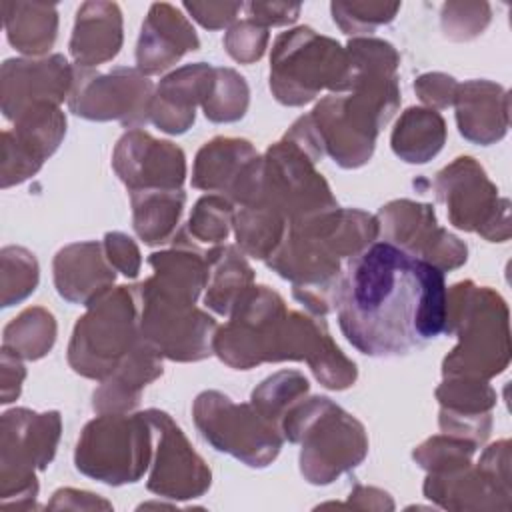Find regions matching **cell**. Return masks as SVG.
Instances as JSON below:
<instances>
[{
	"label": "cell",
	"mask_w": 512,
	"mask_h": 512,
	"mask_svg": "<svg viewBox=\"0 0 512 512\" xmlns=\"http://www.w3.org/2000/svg\"><path fill=\"white\" fill-rule=\"evenodd\" d=\"M50 510H110L112 504L106 502L104 498L92 494V492H84V490H76V488H60L52 494V500L48 502Z\"/></svg>",
	"instance_id": "obj_48"
},
{
	"label": "cell",
	"mask_w": 512,
	"mask_h": 512,
	"mask_svg": "<svg viewBox=\"0 0 512 512\" xmlns=\"http://www.w3.org/2000/svg\"><path fill=\"white\" fill-rule=\"evenodd\" d=\"M250 104V88L236 70L214 66L210 90L202 102L204 116L214 124H230L244 118Z\"/></svg>",
	"instance_id": "obj_36"
},
{
	"label": "cell",
	"mask_w": 512,
	"mask_h": 512,
	"mask_svg": "<svg viewBox=\"0 0 512 512\" xmlns=\"http://www.w3.org/2000/svg\"><path fill=\"white\" fill-rule=\"evenodd\" d=\"M244 8L250 20L264 28H270L296 22L302 6L294 2H248Z\"/></svg>",
	"instance_id": "obj_46"
},
{
	"label": "cell",
	"mask_w": 512,
	"mask_h": 512,
	"mask_svg": "<svg viewBox=\"0 0 512 512\" xmlns=\"http://www.w3.org/2000/svg\"><path fill=\"white\" fill-rule=\"evenodd\" d=\"M284 440L300 444V474L326 486L360 466L368 454L364 424L326 396H306L280 420Z\"/></svg>",
	"instance_id": "obj_3"
},
{
	"label": "cell",
	"mask_w": 512,
	"mask_h": 512,
	"mask_svg": "<svg viewBox=\"0 0 512 512\" xmlns=\"http://www.w3.org/2000/svg\"><path fill=\"white\" fill-rule=\"evenodd\" d=\"M458 132L472 144L500 142L510 126L508 90L492 80H468L458 84L454 98Z\"/></svg>",
	"instance_id": "obj_26"
},
{
	"label": "cell",
	"mask_w": 512,
	"mask_h": 512,
	"mask_svg": "<svg viewBox=\"0 0 512 512\" xmlns=\"http://www.w3.org/2000/svg\"><path fill=\"white\" fill-rule=\"evenodd\" d=\"M154 432V454L146 488L168 500H194L208 492L212 472L182 428L158 408L144 410Z\"/></svg>",
	"instance_id": "obj_16"
},
{
	"label": "cell",
	"mask_w": 512,
	"mask_h": 512,
	"mask_svg": "<svg viewBox=\"0 0 512 512\" xmlns=\"http://www.w3.org/2000/svg\"><path fill=\"white\" fill-rule=\"evenodd\" d=\"M200 48L198 34L190 20L172 4L150 6L136 44V68L144 76L162 74L184 54Z\"/></svg>",
	"instance_id": "obj_21"
},
{
	"label": "cell",
	"mask_w": 512,
	"mask_h": 512,
	"mask_svg": "<svg viewBox=\"0 0 512 512\" xmlns=\"http://www.w3.org/2000/svg\"><path fill=\"white\" fill-rule=\"evenodd\" d=\"M214 66L206 62L184 64L166 74L154 88L150 122L166 134H184L196 120V106H202Z\"/></svg>",
	"instance_id": "obj_22"
},
{
	"label": "cell",
	"mask_w": 512,
	"mask_h": 512,
	"mask_svg": "<svg viewBox=\"0 0 512 512\" xmlns=\"http://www.w3.org/2000/svg\"><path fill=\"white\" fill-rule=\"evenodd\" d=\"M286 316V302L276 290L264 284H252L236 300L228 314L230 320L218 326L212 350L234 370H250L264 362H278Z\"/></svg>",
	"instance_id": "obj_11"
},
{
	"label": "cell",
	"mask_w": 512,
	"mask_h": 512,
	"mask_svg": "<svg viewBox=\"0 0 512 512\" xmlns=\"http://www.w3.org/2000/svg\"><path fill=\"white\" fill-rule=\"evenodd\" d=\"M268 28L256 24L250 18L234 22L224 34V50L228 56L240 64L258 62L268 46Z\"/></svg>",
	"instance_id": "obj_42"
},
{
	"label": "cell",
	"mask_w": 512,
	"mask_h": 512,
	"mask_svg": "<svg viewBox=\"0 0 512 512\" xmlns=\"http://www.w3.org/2000/svg\"><path fill=\"white\" fill-rule=\"evenodd\" d=\"M112 168L130 192L182 190L186 156L170 140H158L142 128L126 130L114 146Z\"/></svg>",
	"instance_id": "obj_18"
},
{
	"label": "cell",
	"mask_w": 512,
	"mask_h": 512,
	"mask_svg": "<svg viewBox=\"0 0 512 512\" xmlns=\"http://www.w3.org/2000/svg\"><path fill=\"white\" fill-rule=\"evenodd\" d=\"M136 286H116L86 306L68 342L70 368L102 382L140 342Z\"/></svg>",
	"instance_id": "obj_5"
},
{
	"label": "cell",
	"mask_w": 512,
	"mask_h": 512,
	"mask_svg": "<svg viewBox=\"0 0 512 512\" xmlns=\"http://www.w3.org/2000/svg\"><path fill=\"white\" fill-rule=\"evenodd\" d=\"M66 134V116L60 106L42 104L14 120L2 132V188L32 178L58 150Z\"/></svg>",
	"instance_id": "obj_19"
},
{
	"label": "cell",
	"mask_w": 512,
	"mask_h": 512,
	"mask_svg": "<svg viewBox=\"0 0 512 512\" xmlns=\"http://www.w3.org/2000/svg\"><path fill=\"white\" fill-rule=\"evenodd\" d=\"M446 290L442 270L390 242H374L342 268L340 330L366 356H404L444 334Z\"/></svg>",
	"instance_id": "obj_1"
},
{
	"label": "cell",
	"mask_w": 512,
	"mask_h": 512,
	"mask_svg": "<svg viewBox=\"0 0 512 512\" xmlns=\"http://www.w3.org/2000/svg\"><path fill=\"white\" fill-rule=\"evenodd\" d=\"M310 392L308 378L298 370H280L262 380L250 396V404L274 426L280 428L284 414Z\"/></svg>",
	"instance_id": "obj_35"
},
{
	"label": "cell",
	"mask_w": 512,
	"mask_h": 512,
	"mask_svg": "<svg viewBox=\"0 0 512 512\" xmlns=\"http://www.w3.org/2000/svg\"><path fill=\"white\" fill-rule=\"evenodd\" d=\"M132 226L148 246H162L176 236L186 204L184 190H136L130 192Z\"/></svg>",
	"instance_id": "obj_32"
},
{
	"label": "cell",
	"mask_w": 512,
	"mask_h": 512,
	"mask_svg": "<svg viewBox=\"0 0 512 512\" xmlns=\"http://www.w3.org/2000/svg\"><path fill=\"white\" fill-rule=\"evenodd\" d=\"M154 84L138 68L118 66L110 72L80 68L74 64V82L68 110L84 120H118L124 128H140L150 122Z\"/></svg>",
	"instance_id": "obj_13"
},
{
	"label": "cell",
	"mask_w": 512,
	"mask_h": 512,
	"mask_svg": "<svg viewBox=\"0 0 512 512\" xmlns=\"http://www.w3.org/2000/svg\"><path fill=\"white\" fill-rule=\"evenodd\" d=\"M506 300L488 286L462 280L446 290L444 334L456 346L442 360V376L490 380L510 364V326Z\"/></svg>",
	"instance_id": "obj_2"
},
{
	"label": "cell",
	"mask_w": 512,
	"mask_h": 512,
	"mask_svg": "<svg viewBox=\"0 0 512 512\" xmlns=\"http://www.w3.org/2000/svg\"><path fill=\"white\" fill-rule=\"evenodd\" d=\"M338 508H358V510H394V500L388 492L374 488V486H362L356 484L350 492V498L346 504H336Z\"/></svg>",
	"instance_id": "obj_49"
},
{
	"label": "cell",
	"mask_w": 512,
	"mask_h": 512,
	"mask_svg": "<svg viewBox=\"0 0 512 512\" xmlns=\"http://www.w3.org/2000/svg\"><path fill=\"white\" fill-rule=\"evenodd\" d=\"M56 332L54 314L42 306H30L4 326L2 348L12 350L22 360H40L52 350Z\"/></svg>",
	"instance_id": "obj_34"
},
{
	"label": "cell",
	"mask_w": 512,
	"mask_h": 512,
	"mask_svg": "<svg viewBox=\"0 0 512 512\" xmlns=\"http://www.w3.org/2000/svg\"><path fill=\"white\" fill-rule=\"evenodd\" d=\"M376 218L384 242L442 272L456 270L468 260V246L438 224L434 208L426 202L390 200L378 210Z\"/></svg>",
	"instance_id": "obj_15"
},
{
	"label": "cell",
	"mask_w": 512,
	"mask_h": 512,
	"mask_svg": "<svg viewBox=\"0 0 512 512\" xmlns=\"http://www.w3.org/2000/svg\"><path fill=\"white\" fill-rule=\"evenodd\" d=\"M104 254L112 268L126 278H136L142 266V256L138 244L124 232H106L104 240Z\"/></svg>",
	"instance_id": "obj_44"
},
{
	"label": "cell",
	"mask_w": 512,
	"mask_h": 512,
	"mask_svg": "<svg viewBox=\"0 0 512 512\" xmlns=\"http://www.w3.org/2000/svg\"><path fill=\"white\" fill-rule=\"evenodd\" d=\"M194 426L218 452L250 468H266L280 454L284 436L250 402L238 404L218 390H204L192 404Z\"/></svg>",
	"instance_id": "obj_10"
},
{
	"label": "cell",
	"mask_w": 512,
	"mask_h": 512,
	"mask_svg": "<svg viewBox=\"0 0 512 512\" xmlns=\"http://www.w3.org/2000/svg\"><path fill=\"white\" fill-rule=\"evenodd\" d=\"M414 92L426 108L444 110L454 106L458 82L444 72H426L414 80Z\"/></svg>",
	"instance_id": "obj_43"
},
{
	"label": "cell",
	"mask_w": 512,
	"mask_h": 512,
	"mask_svg": "<svg viewBox=\"0 0 512 512\" xmlns=\"http://www.w3.org/2000/svg\"><path fill=\"white\" fill-rule=\"evenodd\" d=\"M74 82V66L62 54L42 58H8L0 68V108L14 122L24 112L68 102Z\"/></svg>",
	"instance_id": "obj_17"
},
{
	"label": "cell",
	"mask_w": 512,
	"mask_h": 512,
	"mask_svg": "<svg viewBox=\"0 0 512 512\" xmlns=\"http://www.w3.org/2000/svg\"><path fill=\"white\" fill-rule=\"evenodd\" d=\"M476 450L478 444H474L472 440L442 432L418 444L412 452V458L428 474H442L472 464V456Z\"/></svg>",
	"instance_id": "obj_38"
},
{
	"label": "cell",
	"mask_w": 512,
	"mask_h": 512,
	"mask_svg": "<svg viewBox=\"0 0 512 512\" xmlns=\"http://www.w3.org/2000/svg\"><path fill=\"white\" fill-rule=\"evenodd\" d=\"M260 154L246 138L216 136L206 142L192 168V186L226 196L232 204L252 174Z\"/></svg>",
	"instance_id": "obj_24"
},
{
	"label": "cell",
	"mask_w": 512,
	"mask_h": 512,
	"mask_svg": "<svg viewBox=\"0 0 512 512\" xmlns=\"http://www.w3.org/2000/svg\"><path fill=\"white\" fill-rule=\"evenodd\" d=\"M440 404L438 424L444 434L460 436L482 446L492 430L496 390L488 380L468 376H444L436 388Z\"/></svg>",
	"instance_id": "obj_20"
},
{
	"label": "cell",
	"mask_w": 512,
	"mask_h": 512,
	"mask_svg": "<svg viewBox=\"0 0 512 512\" xmlns=\"http://www.w3.org/2000/svg\"><path fill=\"white\" fill-rule=\"evenodd\" d=\"M26 378V368L22 358L16 356L12 350L2 348L0 354V382H2V404H10L20 396L22 382Z\"/></svg>",
	"instance_id": "obj_47"
},
{
	"label": "cell",
	"mask_w": 512,
	"mask_h": 512,
	"mask_svg": "<svg viewBox=\"0 0 512 512\" xmlns=\"http://www.w3.org/2000/svg\"><path fill=\"white\" fill-rule=\"evenodd\" d=\"M62 416L56 410H6L0 418V506L4 510L36 508L38 478L56 454Z\"/></svg>",
	"instance_id": "obj_6"
},
{
	"label": "cell",
	"mask_w": 512,
	"mask_h": 512,
	"mask_svg": "<svg viewBox=\"0 0 512 512\" xmlns=\"http://www.w3.org/2000/svg\"><path fill=\"white\" fill-rule=\"evenodd\" d=\"M438 202L452 226L476 232L488 242L510 240V202L472 156H458L434 178Z\"/></svg>",
	"instance_id": "obj_12"
},
{
	"label": "cell",
	"mask_w": 512,
	"mask_h": 512,
	"mask_svg": "<svg viewBox=\"0 0 512 512\" xmlns=\"http://www.w3.org/2000/svg\"><path fill=\"white\" fill-rule=\"evenodd\" d=\"M122 10L116 2H84L74 20L70 36V54L80 68L104 64L122 48Z\"/></svg>",
	"instance_id": "obj_27"
},
{
	"label": "cell",
	"mask_w": 512,
	"mask_h": 512,
	"mask_svg": "<svg viewBox=\"0 0 512 512\" xmlns=\"http://www.w3.org/2000/svg\"><path fill=\"white\" fill-rule=\"evenodd\" d=\"M140 338L172 362H200L214 354L216 320L194 300L160 286L152 276L136 284Z\"/></svg>",
	"instance_id": "obj_9"
},
{
	"label": "cell",
	"mask_w": 512,
	"mask_h": 512,
	"mask_svg": "<svg viewBox=\"0 0 512 512\" xmlns=\"http://www.w3.org/2000/svg\"><path fill=\"white\" fill-rule=\"evenodd\" d=\"M0 304L10 308L26 300L38 286L36 256L22 246H4L0 252Z\"/></svg>",
	"instance_id": "obj_37"
},
{
	"label": "cell",
	"mask_w": 512,
	"mask_h": 512,
	"mask_svg": "<svg viewBox=\"0 0 512 512\" xmlns=\"http://www.w3.org/2000/svg\"><path fill=\"white\" fill-rule=\"evenodd\" d=\"M208 282L204 304L218 316H228L236 300L254 284V270L246 254L234 244H220L206 252Z\"/></svg>",
	"instance_id": "obj_29"
},
{
	"label": "cell",
	"mask_w": 512,
	"mask_h": 512,
	"mask_svg": "<svg viewBox=\"0 0 512 512\" xmlns=\"http://www.w3.org/2000/svg\"><path fill=\"white\" fill-rule=\"evenodd\" d=\"M234 204L222 194H206L196 200L186 234L204 244H220L228 238L234 224Z\"/></svg>",
	"instance_id": "obj_39"
},
{
	"label": "cell",
	"mask_w": 512,
	"mask_h": 512,
	"mask_svg": "<svg viewBox=\"0 0 512 512\" xmlns=\"http://www.w3.org/2000/svg\"><path fill=\"white\" fill-rule=\"evenodd\" d=\"M400 10L398 2H332L330 12L336 26L352 36H370L378 26L390 24Z\"/></svg>",
	"instance_id": "obj_40"
},
{
	"label": "cell",
	"mask_w": 512,
	"mask_h": 512,
	"mask_svg": "<svg viewBox=\"0 0 512 512\" xmlns=\"http://www.w3.org/2000/svg\"><path fill=\"white\" fill-rule=\"evenodd\" d=\"M350 88L346 48L310 26L276 36L270 54V90L284 106H304L322 90L344 94Z\"/></svg>",
	"instance_id": "obj_4"
},
{
	"label": "cell",
	"mask_w": 512,
	"mask_h": 512,
	"mask_svg": "<svg viewBox=\"0 0 512 512\" xmlns=\"http://www.w3.org/2000/svg\"><path fill=\"white\" fill-rule=\"evenodd\" d=\"M154 454V432L144 412L98 414L80 432L76 470L108 486L138 482Z\"/></svg>",
	"instance_id": "obj_8"
},
{
	"label": "cell",
	"mask_w": 512,
	"mask_h": 512,
	"mask_svg": "<svg viewBox=\"0 0 512 512\" xmlns=\"http://www.w3.org/2000/svg\"><path fill=\"white\" fill-rule=\"evenodd\" d=\"M162 356L140 340L118 368L100 382L92 394V408L98 414L132 412L144 388L162 376Z\"/></svg>",
	"instance_id": "obj_28"
},
{
	"label": "cell",
	"mask_w": 512,
	"mask_h": 512,
	"mask_svg": "<svg viewBox=\"0 0 512 512\" xmlns=\"http://www.w3.org/2000/svg\"><path fill=\"white\" fill-rule=\"evenodd\" d=\"M446 142V122L438 110L410 106L392 128V152L406 164H426Z\"/></svg>",
	"instance_id": "obj_31"
},
{
	"label": "cell",
	"mask_w": 512,
	"mask_h": 512,
	"mask_svg": "<svg viewBox=\"0 0 512 512\" xmlns=\"http://www.w3.org/2000/svg\"><path fill=\"white\" fill-rule=\"evenodd\" d=\"M422 492L428 500L444 510L508 512L512 506V486L498 482L478 464H468L452 472L428 474Z\"/></svg>",
	"instance_id": "obj_25"
},
{
	"label": "cell",
	"mask_w": 512,
	"mask_h": 512,
	"mask_svg": "<svg viewBox=\"0 0 512 512\" xmlns=\"http://www.w3.org/2000/svg\"><path fill=\"white\" fill-rule=\"evenodd\" d=\"M492 10L488 2H446L440 10V26L446 38L466 42L480 36L490 24Z\"/></svg>",
	"instance_id": "obj_41"
},
{
	"label": "cell",
	"mask_w": 512,
	"mask_h": 512,
	"mask_svg": "<svg viewBox=\"0 0 512 512\" xmlns=\"http://www.w3.org/2000/svg\"><path fill=\"white\" fill-rule=\"evenodd\" d=\"M54 286L70 304L88 306L116 280V270L104 254L102 242L86 240L60 248L52 262Z\"/></svg>",
	"instance_id": "obj_23"
},
{
	"label": "cell",
	"mask_w": 512,
	"mask_h": 512,
	"mask_svg": "<svg viewBox=\"0 0 512 512\" xmlns=\"http://www.w3.org/2000/svg\"><path fill=\"white\" fill-rule=\"evenodd\" d=\"M316 158L286 134L262 154L258 178L240 206L262 204L278 212L288 226L338 206L328 182L316 170Z\"/></svg>",
	"instance_id": "obj_7"
},
{
	"label": "cell",
	"mask_w": 512,
	"mask_h": 512,
	"mask_svg": "<svg viewBox=\"0 0 512 512\" xmlns=\"http://www.w3.org/2000/svg\"><path fill=\"white\" fill-rule=\"evenodd\" d=\"M236 246L250 258L268 260L286 236L288 222L268 206H238L234 214Z\"/></svg>",
	"instance_id": "obj_33"
},
{
	"label": "cell",
	"mask_w": 512,
	"mask_h": 512,
	"mask_svg": "<svg viewBox=\"0 0 512 512\" xmlns=\"http://www.w3.org/2000/svg\"><path fill=\"white\" fill-rule=\"evenodd\" d=\"M182 8L206 30H222L234 24L242 2H184Z\"/></svg>",
	"instance_id": "obj_45"
},
{
	"label": "cell",
	"mask_w": 512,
	"mask_h": 512,
	"mask_svg": "<svg viewBox=\"0 0 512 512\" xmlns=\"http://www.w3.org/2000/svg\"><path fill=\"white\" fill-rule=\"evenodd\" d=\"M2 20L8 42L30 58L44 56L58 36V10L42 2H2Z\"/></svg>",
	"instance_id": "obj_30"
},
{
	"label": "cell",
	"mask_w": 512,
	"mask_h": 512,
	"mask_svg": "<svg viewBox=\"0 0 512 512\" xmlns=\"http://www.w3.org/2000/svg\"><path fill=\"white\" fill-rule=\"evenodd\" d=\"M310 120L324 154L346 170L360 168L372 158L378 132L388 124L374 106L352 92L324 96L310 112Z\"/></svg>",
	"instance_id": "obj_14"
}]
</instances>
